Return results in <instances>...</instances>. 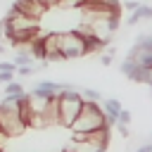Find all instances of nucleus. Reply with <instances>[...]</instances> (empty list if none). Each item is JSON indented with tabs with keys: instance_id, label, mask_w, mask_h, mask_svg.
Here are the masks:
<instances>
[{
	"instance_id": "9",
	"label": "nucleus",
	"mask_w": 152,
	"mask_h": 152,
	"mask_svg": "<svg viewBox=\"0 0 152 152\" xmlns=\"http://www.w3.org/2000/svg\"><path fill=\"white\" fill-rule=\"evenodd\" d=\"M66 150H71V152H104L102 147H97V145H93L88 140H71L66 145Z\"/></svg>"
},
{
	"instance_id": "7",
	"label": "nucleus",
	"mask_w": 152,
	"mask_h": 152,
	"mask_svg": "<svg viewBox=\"0 0 152 152\" xmlns=\"http://www.w3.org/2000/svg\"><path fill=\"white\" fill-rule=\"evenodd\" d=\"M12 10H14V12H21V14H28V17H33V19H40V17L48 12L38 0H17V2L12 5Z\"/></svg>"
},
{
	"instance_id": "14",
	"label": "nucleus",
	"mask_w": 152,
	"mask_h": 152,
	"mask_svg": "<svg viewBox=\"0 0 152 152\" xmlns=\"http://www.w3.org/2000/svg\"><path fill=\"white\" fill-rule=\"evenodd\" d=\"M116 124H126V126H128V124H131V112H128V109H121L119 116H116Z\"/></svg>"
},
{
	"instance_id": "20",
	"label": "nucleus",
	"mask_w": 152,
	"mask_h": 152,
	"mask_svg": "<svg viewBox=\"0 0 152 152\" xmlns=\"http://www.w3.org/2000/svg\"><path fill=\"white\" fill-rule=\"evenodd\" d=\"M124 7H126L128 12H133V10H138V7H140V2H138V0H126V2H124Z\"/></svg>"
},
{
	"instance_id": "28",
	"label": "nucleus",
	"mask_w": 152,
	"mask_h": 152,
	"mask_svg": "<svg viewBox=\"0 0 152 152\" xmlns=\"http://www.w3.org/2000/svg\"><path fill=\"white\" fill-rule=\"evenodd\" d=\"M150 140H152V135H150Z\"/></svg>"
},
{
	"instance_id": "19",
	"label": "nucleus",
	"mask_w": 152,
	"mask_h": 152,
	"mask_svg": "<svg viewBox=\"0 0 152 152\" xmlns=\"http://www.w3.org/2000/svg\"><path fill=\"white\" fill-rule=\"evenodd\" d=\"M0 71H17L14 62H0Z\"/></svg>"
},
{
	"instance_id": "1",
	"label": "nucleus",
	"mask_w": 152,
	"mask_h": 152,
	"mask_svg": "<svg viewBox=\"0 0 152 152\" xmlns=\"http://www.w3.org/2000/svg\"><path fill=\"white\" fill-rule=\"evenodd\" d=\"M26 131V124L19 116V97H2L0 100V133L5 138H17Z\"/></svg>"
},
{
	"instance_id": "27",
	"label": "nucleus",
	"mask_w": 152,
	"mask_h": 152,
	"mask_svg": "<svg viewBox=\"0 0 152 152\" xmlns=\"http://www.w3.org/2000/svg\"><path fill=\"white\" fill-rule=\"evenodd\" d=\"M2 138H5V135H2V133H0V140H2Z\"/></svg>"
},
{
	"instance_id": "23",
	"label": "nucleus",
	"mask_w": 152,
	"mask_h": 152,
	"mask_svg": "<svg viewBox=\"0 0 152 152\" xmlns=\"http://www.w3.org/2000/svg\"><path fill=\"white\" fill-rule=\"evenodd\" d=\"M135 152H152V140H147V142H142Z\"/></svg>"
},
{
	"instance_id": "29",
	"label": "nucleus",
	"mask_w": 152,
	"mask_h": 152,
	"mask_svg": "<svg viewBox=\"0 0 152 152\" xmlns=\"http://www.w3.org/2000/svg\"><path fill=\"white\" fill-rule=\"evenodd\" d=\"M0 152H2V150H0Z\"/></svg>"
},
{
	"instance_id": "12",
	"label": "nucleus",
	"mask_w": 152,
	"mask_h": 152,
	"mask_svg": "<svg viewBox=\"0 0 152 152\" xmlns=\"http://www.w3.org/2000/svg\"><path fill=\"white\" fill-rule=\"evenodd\" d=\"M135 69H138V64H135L133 59H124V62H121V74H124V76H128V78H133V74H135Z\"/></svg>"
},
{
	"instance_id": "10",
	"label": "nucleus",
	"mask_w": 152,
	"mask_h": 152,
	"mask_svg": "<svg viewBox=\"0 0 152 152\" xmlns=\"http://www.w3.org/2000/svg\"><path fill=\"white\" fill-rule=\"evenodd\" d=\"M5 95L7 97H21L24 95V86L17 83V81H10V83H5Z\"/></svg>"
},
{
	"instance_id": "13",
	"label": "nucleus",
	"mask_w": 152,
	"mask_h": 152,
	"mask_svg": "<svg viewBox=\"0 0 152 152\" xmlns=\"http://www.w3.org/2000/svg\"><path fill=\"white\" fill-rule=\"evenodd\" d=\"M36 71V64H24V66H17V74L19 76H31Z\"/></svg>"
},
{
	"instance_id": "25",
	"label": "nucleus",
	"mask_w": 152,
	"mask_h": 152,
	"mask_svg": "<svg viewBox=\"0 0 152 152\" xmlns=\"http://www.w3.org/2000/svg\"><path fill=\"white\" fill-rule=\"evenodd\" d=\"M147 86H150V90H152V78H150V83H147Z\"/></svg>"
},
{
	"instance_id": "21",
	"label": "nucleus",
	"mask_w": 152,
	"mask_h": 152,
	"mask_svg": "<svg viewBox=\"0 0 152 152\" xmlns=\"http://www.w3.org/2000/svg\"><path fill=\"white\" fill-rule=\"evenodd\" d=\"M112 57H114V55H109V52H102V55H100V64L109 66V64H112Z\"/></svg>"
},
{
	"instance_id": "3",
	"label": "nucleus",
	"mask_w": 152,
	"mask_h": 152,
	"mask_svg": "<svg viewBox=\"0 0 152 152\" xmlns=\"http://www.w3.org/2000/svg\"><path fill=\"white\" fill-rule=\"evenodd\" d=\"M102 126H107L102 104H100V102H83L76 121L69 126V131H71V133H90V131L102 128Z\"/></svg>"
},
{
	"instance_id": "17",
	"label": "nucleus",
	"mask_w": 152,
	"mask_h": 152,
	"mask_svg": "<svg viewBox=\"0 0 152 152\" xmlns=\"http://www.w3.org/2000/svg\"><path fill=\"white\" fill-rule=\"evenodd\" d=\"M14 81V71H0V83H10Z\"/></svg>"
},
{
	"instance_id": "15",
	"label": "nucleus",
	"mask_w": 152,
	"mask_h": 152,
	"mask_svg": "<svg viewBox=\"0 0 152 152\" xmlns=\"http://www.w3.org/2000/svg\"><path fill=\"white\" fill-rule=\"evenodd\" d=\"M138 12H140V19H152V7H150V5H142V2H140Z\"/></svg>"
},
{
	"instance_id": "6",
	"label": "nucleus",
	"mask_w": 152,
	"mask_h": 152,
	"mask_svg": "<svg viewBox=\"0 0 152 152\" xmlns=\"http://www.w3.org/2000/svg\"><path fill=\"white\" fill-rule=\"evenodd\" d=\"M43 48H45V59L48 62H64V57L59 52V31L45 33L43 36Z\"/></svg>"
},
{
	"instance_id": "11",
	"label": "nucleus",
	"mask_w": 152,
	"mask_h": 152,
	"mask_svg": "<svg viewBox=\"0 0 152 152\" xmlns=\"http://www.w3.org/2000/svg\"><path fill=\"white\" fill-rule=\"evenodd\" d=\"M81 97H83V102H102V93L95 88H83Z\"/></svg>"
},
{
	"instance_id": "24",
	"label": "nucleus",
	"mask_w": 152,
	"mask_h": 152,
	"mask_svg": "<svg viewBox=\"0 0 152 152\" xmlns=\"http://www.w3.org/2000/svg\"><path fill=\"white\" fill-rule=\"evenodd\" d=\"M2 52H5V45H2V43H0V55H2Z\"/></svg>"
},
{
	"instance_id": "26",
	"label": "nucleus",
	"mask_w": 152,
	"mask_h": 152,
	"mask_svg": "<svg viewBox=\"0 0 152 152\" xmlns=\"http://www.w3.org/2000/svg\"><path fill=\"white\" fill-rule=\"evenodd\" d=\"M59 152H71V150H66V147H64V150H59Z\"/></svg>"
},
{
	"instance_id": "8",
	"label": "nucleus",
	"mask_w": 152,
	"mask_h": 152,
	"mask_svg": "<svg viewBox=\"0 0 152 152\" xmlns=\"http://www.w3.org/2000/svg\"><path fill=\"white\" fill-rule=\"evenodd\" d=\"M102 112H104V119H107V126L112 128V126H116V116H119V112L124 109L121 107V102L119 100H114V97H102Z\"/></svg>"
},
{
	"instance_id": "5",
	"label": "nucleus",
	"mask_w": 152,
	"mask_h": 152,
	"mask_svg": "<svg viewBox=\"0 0 152 152\" xmlns=\"http://www.w3.org/2000/svg\"><path fill=\"white\" fill-rule=\"evenodd\" d=\"M59 52L64 59H76L86 55V40L71 28V31H59Z\"/></svg>"
},
{
	"instance_id": "2",
	"label": "nucleus",
	"mask_w": 152,
	"mask_h": 152,
	"mask_svg": "<svg viewBox=\"0 0 152 152\" xmlns=\"http://www.w3.org/2000/svg\"><path fill=\"white\" fill-rule=\"evenodd\" d=\"M57 107H59V126H71L83 107V97H81V90L74 88V86H64V90L57 93Z\"/></svg>"
},
{
	"instance_id": "4",
	"label": "nucleus",
	"mask_w": 152,
	"mask_h": 152,
	"mask_svg": "<svg viewBox=\"0 0 152 152\" xmlns=\"http://www.w3.org/2000/svg\"><path fill=\"white\" fill-rule=\"evenodd\" d=\"M0 26H2L7 38L14 36V33H21V31H40V21L38 19H33L28 14H21V12H14V10L0 21Z\"/></svg>"
},
{
	"instance_id": "16",
	"label": "nucleus",
	"mask_w": 152,
	"mask_h": 152,
	"mask_svg": "<svg viewBox=\"0 0 152 152\" xmlns=\"http://www.w3.org/2000/svg\"><path fill=\"white\" fill-rule=\"evenodd\" d=\"M138 21H140V12H138V10H133V12H131V17L126 19V24H128V26H135Z\"/></svg>"
},
{
	"instance_id": "18",
	"label": "nucleus",
	"mask_w": 152,
	"mask_h": 152,
	"mask_svg": "<svg viewBox=\"0 0 152 152\" xmlns=\"http://www.w3.org/2000/svg\"><path fill=\"white\" fill-rule=\"evenodd\" d=\"M116 128H119V135H121V138H128V135H131V128H128L126 124H116Z\"/></svg>"
},
{
	"instance_id": "22",
	"label": "nucleus",
	"mask_w": 152,
	"mask_h": 152,
	"mask_svg": "<svg viewBox=\"0 0 152 152\" xmlns=\"http://www.w3.org/2000/svg\"><path fill=\"white\" fill-rule=\"evenodd\" d=\"M38 2H40L45 10H52V7H57V2H59V0H38Z\"/></svg>"
}]
</instances>
